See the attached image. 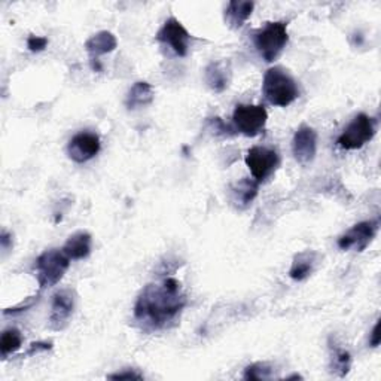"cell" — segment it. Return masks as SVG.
<instances>
[{
    "mask_svg": "<svg viewBox=\"0 0 381 381\" xmlns=\"http://www.w3.org/2000/svg\"><path fill=\"white\" fill-rule=\"evenodd\" d=\"M186 305L182 286L175 277L143 288L134 305V319L145 331H160L176 323Z\"/></svg>",
    "mask_w": 381,
    "mask_h": 381,
    "instance_id": "6da1fadb",
    "label": "cell"
},
{
    "mask_svg": "<svg viewBox=\"0 0 381 381\" xmlns=\"http://www.w3.org/2000/svg\"><path fill=\"white\" fill-rule=\"evenodd\" d=\"M263 93L274 106L286 108L300 97V88L285 68L271 67L267 71L263 82Z\"/></svg>",
    "mask_w": 381,
    "mask_h": 381,
    "instance_id": "7a4b0ae2",
    "label": "cell"
},
{
    "mask_svg": "<svg viewBox=\"0 0 381 381\" xmlns=\"http://www.w3.org/2000/svg\"><path fill=\"white\" fill-rule=\"evenodd\" d=\"M289 41L288 34V23L285 21H274L267 23L263 29H259L253 34V44L267 63H273L279 59L282 51L285 49Z\"/></svg>",
    "mask_w": 381,
    "mask_h": 381,
    "instance_id": "3957f363",
    "label": "cell"
},
{
    "mask_svg": "<svg viewBox=\"0 0 381 381\" xmlns=\"http://www.w3.org/2000/svg\"><path fill=\"white\" fill-rule=\"evenodd\" d=\"M71 261L72 259L63 252V249H51L44 252L34 263L41 290L56 286L71 267Z\"/></svg>",
    "mask_w": 381,
    "mask_h": 381,
    "instance_id": "277c9868",
    "label": "cell"
},
{
    "mask_svg": "<svg viewBox=\"0 0 381 381\" xmlns=\"http://www.w3.org/2000/svg\"><path fill=\"white\" fill-rule=\"evenodd\" d=\"M375 133H377L375 119L368 116L367 113H359L340 134L337 143L340 148L347 151L360 149L363 145H367L368 142L372 141Z\"/></svg>",
    "mask_w": 381,
    "mask_h": 381,
    "instance_id": "5b68a950",
    "label": "cell"
},
{
    "mask_svg": "<svg viewBox=\"0 0 381 381\" xmlns=\"http://www.w3.org/2000/svg\"><path fill=\"white\" fill-rule=\"evenodd\" d=\"M268 119L263 105H237L233 113V123L238 133L246 137H256L265 128Z\"/></svg>",
    "mask_w": 381,
    "mask_h": 381,
    "instance_id": "8992f818",
    "label": "cell"
},
{
    "mask_svg": "<svg viewBox=\"0 0 381 381\" xmlns=\"http://www.w3.org/2000/svg\"><path fill=\"white\" fill-rule=\"evenodd\" d=\"M246 164L250 168L252 176L258 183L267 181L280 166V157L277 151L264 146H253L248 151Z\"/></svg>",
    "mask_w": 381,
    "mask_h": 381,
    "instance_id": "52a82bcc",
    "label": "cell"
},
{
    "mask_svg": "<svg viewBox=\"0 0 381 381\" xmlns=\"http://www.w3.org/2000/svg\"><path fill=\"white\" fill-rule=\"evenodd\" d=\"M76 297L72 289H60L53 295L51 303V315H49V327L54 331H63L71 322L75 311Z\"/></svg>",
    "mask_w": 381,
    "mask_h": 381,
    "instance_id": "ba28073f",
    "label": "cell"
},
{
    "mask_svg": "<svg viewBox=\"0 0 381 381\" xmlns=\"http://www.w3.org/2000/svg\"><path fill=\"white\" fill-rule=\"evenodd\" d=\"M157 41L167 45L178 57H186L190 34L176 19H168L157 33Z\"/></svg>",
    "mask_w": 381,
    "mask_h": 381,
    "instance_id": "9c48e42d",
    "label": "cell"
},
{
    "mask_svg": "<svg viewBox=\"0 0 381 381\" xmlns=\"http://www.w3.org/2000/svg\"><path fill=\"white\" fill-rule=\"evenodd\" d=\"M377 230L378 220L359 222L338 238V248L342 250L353 249L356 252H363L371 245Z\"/></svg>",
    "mask_w": 381,
    "mask_h": 381,
    "instance_id": "30bf717a",
    "label": "cell"
},
{
    "mask_svg": "<svg viewBox=\"0 0 381 381\" xmlns=\"http://www.w3.org/2000/svg\"><path fill=\"white\" fill-rule=\"evenodd\" d=\"M100 137L96 133L82 131L75 134L67 145V153L72 161L83 164L93 160L100 152Z\"/></svg>",
    "mask_w": 381,
    "mask_h": 381,
    "instance_id": "8fae6325",
    "label": "cell"
},
{
    "mask_svg": "<svg viewBox=\"0 0 381 381\" xmlns=\"http://www.w3.org/2000/svg\"><path fill=\"white\" fill-rule=\"evenodd\" d=\"M292 152L295 160L307 166L315 160L318 152V133L308 126H301L292 141Z\"/></svg>",
    "mask_w": 381,
    "mask_h": 381,
    "instance_id": "7c38bea8",
    "label": "cell"
},
{
    "mask_svg": "<svg viewBox=\"0 0 381 381\" xmlns=\"http://www.w3.org/2000/svg\"><path fill=\"white\" fill-rule=\"evenodd\" d=\"M231 79V71L228 63L225 61H212L204 71V81L209 85V88L215 93H222L227 90Z\"/></svg>",
    "mask_w": 381,
    "mask_h": 381,
    "instance_id": "4fadbf2b",
    "label": "cell"
},
{
    "mask_svg": "<svg viewBox=\"0 0 381 381\" xmlns=\"http://www.w3.org/2000/svg\"><path fill=\"white\" fill-rule=\"evenodd\" d=\"M118 46V41L111 31H98L94 36H91L85 42L86 53L90 54L91 60H98L100 56H105L112 53Z\"/></svg>",
    "mask_w": 381,
    "mask_h": 381,
    "instance_id": "5bb4252c",
    "label": "cell"
},
{
    "mask_svg": "<svg viewBox=\"0 0 381 381\" xmlns=\"http://www.w3.org/2000/svg\"><path fill=\"white\" fill-rule=\"evenodd\" d=\"M63 252L73 259V261H79V259H85L91 253V235L85 231L75 233L67 238L66 245L63 246Z\"/></svg>",
    "mask_w": 381,
    "mask_h": 381,
    "instance_id": "9a60e30c",
    "label": "cell"
},
{
    "mask_svg": "<svg viewBox=\"0 0 381 381\" xmlns=\"http://www.w3.org/2000/svg\"><path fill=\"white\" fill-rule=\"evenodd\" d=\"M153 98H155V93H153L152 85L141 81V82H136L130 88L126 97V106L128 111L146 108L153 101Z\"/></svg>",
    "mask_w": 381,
    "mask_h": 381,
    "instance_id": "2e32d148",
    "label": "cell"
},
{
    "mask_svg": "<svg viewBox=\"0 0 381 381\" xmlns=\"http://www.w3.org/2000/svg\"><path fill=\"white\" fill-rule=\"evenodd\" d=\"M255 4L253 2H241V0H233L225 9V23L231 29L237 30L243 26L253 12Z\"/></svg>",
    "mask_w": 381,
    "mask_h": 381,
    "instance_id": "e0dca14e",
    "label": "cell"
},
{
    "mask_svg": "<svg viewBox=\"0 0 381 381\" xmlns=\"http://www.w3.org/2000/svg\"><path fill=\"white\" fill-rule=\"evenodd\" d=\"M315 263H316V253L315 252L305 250V252L295 255V258H293L292 267L289 270L290 279L295 280V282L305 280L307 277L313 273Z\"/></svg>",
    "mask_w": 381,
    "mask_h": 381,
    "instance_id": "ac0fdd59",
    "label": "cell"
},
{
    "mask_svg": "<svg viewBox=\"0 0 381 381\" xmlns=\"http://www.w3.org/2000/svg\"><path fill=\"white\" fill-rule=\"evenodd\" d=\"M258 188L259 183L256 181H250L248 178L238 181L231 186L233 201L240 207H248L258 195Z\"/></svg>",
    "mask_w": 381,
    "mask_h": 381,
    "instance_id": "d6986e66",
    "label": "cell"
},
{
    "mask_svg": "<svg viewBox=\"0 0 381 381\" xmlns=\"http://www.w3.org/2000/svg\"><path fill=\"white\" fill-rule=\"evenodd\" d=\"M331 349V370L340 377H345L352 367V356L347 350L338 347L337 344H329Z\"/></svg>",
    "mask_w": 381,
    "mask_h": 381,
    "instance_id": "ffe728a7",
    "label": "cell"
},
{
    "mask_svg": "<svg viewBox=\"0 0 381 381\" xmlns=\"http://www.w3.org/2000/svg\"><path fill=\"white\" fill-rule=\"evenodd\" d=\"M23 344V337L19 329L9 327L4 331L2 337H0V355L4 359L14 355L16 350H20Z\"/></svg>",
    "mask_w": 381,
    "mask_h": 381,
    "instance_id": "44dd1931",
    "label": "cell"
},
{
    "mask_svg": "<svg viewBox=\"0 0 381 381\" xmlns=\"http://www.w3.org/2000/svg\"><path fill=\"white\" fill-rule=\"evenodd\" d=\"M273 374V368L265 362H256L245 370V380H268Z\"/></svg>",
    "mask_w": 381,
    "mask_h": 381,
    "instance_id": "7402d4cb",
    "label": "cell"
},
{
    "mask_svg": "<svg viewBox=\"0 0 381 381\" xmlns=\"http://www.w3.org/2000/svg\"><path fill=\"white\" fill-rule=\"evenodd\" d=\"M48 46V39L44 36H29L27 39V48L31 51V53H41L45 48Z\"/></svg>",
    "mask_w": 381,
    "mask_h": 381,
    "instance_id": "603a6c76",
    "label": "cell"
},
{
    "mask_svg": "<svg viewBox=\"0 0 381 381\" xmlns=\"http://www.w3.org/2000/svg\"><path fill=\"white\" fill-rule=\"evenodd\" d=\"M39 300V295H34V297H30L26 300V303H21L20 305H15L12 308H6L5 310V315H16V313H21V311H26L29 310L30 307H33L34 304L38 303Z\"/></svg>",
    "mask_w": 381,
    "mask_h": 381,
    "instance_id": "cb8c5ba5",
    "label": "cell"
},
{
    "mask_svg": "<svg viewBox=\"0 0 381 381\" xmlns=\"http://www.w3.org/2000/svg\"><path fill=\"white\" fill-rule=\"evenodd\" d=\"M53 349V342H46V341H39V342H33L30 345V349L27 350L26 356H33V355H38L42 352H48Z\"/></svg>",
    "mask_w": 381,
    "mask_h": 381,
    "instance_id": "d4e9b609",
    "label": "cell"
},
{
    "mask_svg": "<svg viewBox=\"0 0 381 381\" xmlns=\"http://www.w3.org/2000/svg\"><path fill=\"white\" fill-rule=\"evenodd\" d=\"M108 378L111 380H142L143 375L138 374L134 370H127V371H121L116 374H111Z\"/></svg>",
    "mask_w": 381,
    "mask_h": 381,
    "instance_id": "484cf974",
    "label": "cell"
},
{
    "mask_svg": "<svg viewBox=\"0 0 381 381\" xmlns=\"http://www.w3.org/2000/svg\"><path fill=\"white\" fill-rule=\"evenodd\" d=\"M0 245H2V250L5 253L9 252L12 249V246H14V243H12V235L9 233L4 231L2 233V237H0Z\"/></svg>",
    "mask_w": 381,
    "mask_h": 381,
    "instance_id": "4316f807",
    "label": "cell"
},
{
    "mask_svg": "<svg viewBox=\"0 0 381 381\" xmlns=\"http://www.w3.org/2000/svg\"><path fill=\"white\" fill-rule=\"evenodd\" d=\"M381 341V335H380V322H377L372 327V332H371V338H370V344L371 347H378Z\"/></svg>",
    "mask_w": 381,
    "mask_h": 381,
    "instance_id": "83f0119b",
    "label": "cell"
},
{
    "mask_svg": "<svg viewBox=\"0 0 381 381\" xmlns=\"http://www.w3.org/2000/svg\"><path fill=\"white\" fill-rule=\"evenodd\" d=\"M297 378H303V377H301V375H297V374H295V375H292V377H288L286 380H297Z\"/></svg>",
    "mask_w": 381,
    "mask_h": 381,
    "instance_id": "f1b7e54d",
    "label": "cell"
}]
</instances>
